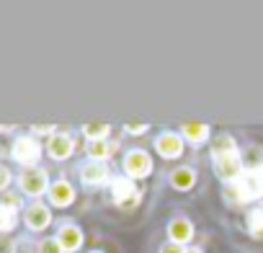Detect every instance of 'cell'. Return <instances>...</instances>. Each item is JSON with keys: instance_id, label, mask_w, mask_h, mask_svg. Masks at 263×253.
Segmentation results:
<instances>
[{"instance_id": "cell-15", "label": "cell", "mask_w": 263, "mask_h": 253, "mask_svg": "<svg viewBox=\"0 0 263 253\" xmlns=\"http://www.w3.org/2000/svg\"><path fill=\"white\" fill-rule=\"evenodd\" d=\"M16 176H18V171H16V168L6 160V155H3V158H0V196L16 189Z\"/></svg>"}, {"instance_id": "cell-10", "label": "cell", "mask_w": 263, "mask_h": 253, "mask_svg": "<svg viewBox=\"0 0 263 253\" xmlns=\"http://www.w3.org/2000/svg\"><path fill=\"white\" fill-rule=\"evenodd\" d=\"M80 181H83V186H90V189L111 184V181H108V168H106V163L85 160V163L80 166Z\"/></svg>"}, {"instance_id": "cell-27", "label": "cell", "mask_w": 263, "mask_h": 253, "mask_svg": "<svg viewBox=\"0 0 263 253\" xmlns=\"http://www.w3.org/2000/svg\"><path fill=\"white\" fill-rule=\"evenodd\" d=\"M0 158H3V155H0Z\"/></svg>"}, {"instance_id": "cell-17", "label": "cell", "mask_w": 263, "mask_h": 253, "mask_svg": "<svg viewBox=\"0 0 263 253\" xmlns=\"http://www.w3.org/2000/svg\"><path fill=\"white\" fill-rule=\"evenodd\" d=\"M194 184H196V173L191 168H178L171 173V186L176 191H189V189H194Z\"/></svg>"}, {"instance_id": "cell-19", "label": "cell", "mask_w": 263, "mask_h": 253, "mask_svg": "<svg viewBox=\"0 0 263 253\" xmlns=\"http://www.w3.org/2000/svg\"><path fill=\"white\" fill-rule=\"evenodd\" d=\"M227 153H237L235 140L230 135H219L217 140H212V158L214 155H227Z\"/></svg>"}, {"instance_id": "cell-24", "label": "cell", "mask_w": 263, "mask_h": 253, "mask_svg": "<svg viewBox=\"0 0 263 253\" xmlns=\"http://www.w3.org/2000/svg\"><path fill=\"white\" fill-rule=\"evenodd\" d=\"M124 130H126L129 135H145V132H147V127H145V124H126Z\"/></svg>"}, {"instance_id": "cell-14", "label": "cell", "mask_w": 263, "mask_h": 253, "mask_svg": "<svg viewBox=\"0 0 263 253\" xmlns=\"http://www.w3.org/2000/svg\"><path fill=\"white\" fill-rule=\"evenodd\" d=\"M168 235H171L173 243L183 245V243H189V240L194 238V225H191L186 217H173L171 225H168Z\"/></svg>"}, {"instance_id": "cell-21", "label": "cell", "mask_w": 263, "mask_h": 253, "mask_svg": "<svg viewBox=\"0 0 263 253\" xmlns=\"http://www.w3.org/2000/svg\"><path fill=\"white\" fill-rule=\"evenodd\" d=\"M34 248H36V253H65V248L57 243L54 235H44V238H39V240L34 243Z\"/></svg>"}, {"instance_id": "cell-26", "label": "cell", "mask_w": 263, "mask_h": 253, "mask_svg": "<svg viewBox=\"0 0 263 253\" xmlns=\"http://www.w3.org/2000/svg\"><path fill=\"white\" fill-rule=\"evenodd\" d=\"M88 253H101V250H88Z\"/></svg>"}, {"instance_id": "cell-16", "label": "cell", "mask_w": 263, "mask_h": 253, "mask_svg": "<svg viewBox=\"0 0 263 253\" xmlns=\"http://www.w3.org/2000/svg\"><path fill=\"white\" fill-rule=\"evenodd\" d=\"M181 137L189 140L191 145H201L209 140V127L206 124H183L181 127Z\"/></svg>"}, {"instance_id": "cell-13", "label": "cell", "mask_w": 263, "mask_h": 253, "mask_svg": "<svg viewBox=\"0 0 263 253\" xmlns=\"http://www.w3.org/2000/svg\"><path fill=\"white\" fill-rule=\"evenodd\" d=\"M155 150L163 155V158H178L183 153V137L181 135H173V132H165L155 140Z\"/></svg>"}, {"instance_id": "cell-2", "label": "cell", "mask_w": 263, "mask_h": 253, "mask_svg": "<svg viewBox=\"0 0 263 253\" xmlns=\"http://www.w3.org/2000/svg\"><path fill=\"white\" fill-rule=\"evenodd\" d=\"M52 186V176L44 166L39 168H29V171H18L16 176V191L26 199V202H39L47 196Z\"/></svg>"}, {"instance_id": "cell-18", "label": "cell", "mask_w": 263, "mask_h": 253, "mask_svg": "<svg viewBox=\"0 0 263 253\" xmlns=\"http://www.w3.org/2000/svg\"><path fill=\"white\" fill-rule=\"evenodd\" d=\"M80 132H83V137H85L88 142H101V140L108 137L111 127H108V124H85Z\"/></svg>"}, {"instance_id": "cell-6", "label": "cell", "mask_w": 263, "mask_h": 253, "mask_svg": "<svg viewBox=\"0 0 263 253\" xmlns=\"http://www.w3.org/2000/svg\"><path fill=\"white\" fill-rule=\"evenodd\" d=\"M54 238L65 248V253H78L83 248V243H85V235H83L80 225H75V220H60V222H54Z\"/></svg>"}, {"instance_id": "cell-22", "label": "cell", "mask_w": 263, "mask_h": 253, "mask_svg": "<svg viewBox=\"0 0 263 253\" xmlns=\"http://www.w3.org/2000/svg\"><path fill=\"white\" fill-rule=\"evenodd\" d=\"M248 230L255 238H263V207L250 209V214H248Z\"/></svg>"}, {"instance_id": "cell-8", "label": "cell", "mask_w": 263, "mask_h": 253, "mask_svg": "<svg viewBox=\"0 0 263 253\" xmlns=\"http://www.w3.org/2000/svg\"><path fill=\"white\" fill-rule=\"evenodd\" d=\"M214 173L227 181V184H237L242 178V160L240 153H227V155H214Z\"/></svg>"}, {"instance_id": "cell-12", "label": "cell", "mask_w": 263, "mask_h": 253, "mask_svg": "<svg viewBox=\"0 0 263 253\" xmlns=\"http://www.w3.org/2000/svg\"><path fill=\"white\" fill-rule=\"evenodd\" d=\"M237 186L242 189L245 199H255V196H263V163L245 171L242 178L237 181Z\"/></svg>"}, {"instance_id": "cell-1", "label": "cell", "mask_w": 263, "mask_h": 253, "mask_svg": "<svg viewBox=\"0 0 263 253\" xmlns=\"http://www.w3.org/2000/svg\"><path fill=\"white\" fill-rule=\"evenodd\" d=\"M47 150H44V142L31 135V130H21V132H13L8 137V145H6V160L16 168V171H29V168H39L42 160H44Z\"/></svg>"}, {"instance_id": "cell-20", "label": "cell", "mask_w": 263, "mask_h": 253, "mask_svg": "<svg viewBox=\"0 0 263 253\" xmlns=\"http://www.w3.org/2000/svg\"><path fill=\"white\" fill-rule=\"evenodd\" d=\"M85 153H88V158H90V160H98V163H103V160L111 155V145H108L106 140H101V142H88Z\"/></svg>"}, {"instance_id": "cell-23", "label": "cell", "mask_w": 263, "mask_h": 253, "mask_svg": "<svg viewBox=\"0 0 263 253\" xmlns=\"http://www.w3.org/2000/svg\"><path fill=\"white\" fill-rule=\"evenodd\" d=\"M160 253H186V248L178 245V243H165V245L160 248Z\"/></svg>"}, {"instance_id": "cell-11", "label": "cell", "mask_w": 263, "mask_h": 253, "mask_svg": "<svg viewBox=\"0 0 263 253\" xmlns=\"http://www.w3.org/2000/svg\"><path fill=\"white\" fill-rule=\"evenodd\" d=\"M111 196H114V202L121 207V204H126V207H132L137 199H140V194H137V189H135V181H129V176H116L111 184Z\"/></svg>"}, {"instance_id": "cell-3", "label": "cell", "mask_w": 263, "mask_h": 253, "mask_svg": "<svg viewBox=\"0 0 263 253\" xmlns=\"http://www.w3.org/2000/svg\"><path fill=\"white\" fill-rule=\"evenodd\" d=\"M21 227L26 235H47L52 227H54V214H52V207L47 202H26L24 212H21Z\"/></svg>"}, {"instance_id": "cell-25", "label": "cell", "mask_w": 263, "mask_h": 253, "mask_svg": "<svg viewBox=\"0 0 263 253\" xmlns=\"http://www.w3.org/2000/svg\"><path fill=\"white\" fill-rule=\"evenodd\" d=\"M186 253H204L201 248H186Z\"/></svg>"}, {"instance_id": "cell-5", "label": "cell", "mask_w": 263, "mask_h": 253, "mask_svg": "<svg viewBox=\"0 0 263 253\" xmlns=\"http://www.w3.org/2000/svg\"><path fill=\"white\" fill-rule=\"evenodd\" d=\"M75 186L70 184V178L67 176H57V178H52V186H49V191H47V204L52 207V209H70L72 204H75Z\"/></svg>"}, {"instance_id": "cell-4", "label": "cell", "mask_w": 263, "mask_h": 253, "mask_svg": "<svg viewBox=\"0 0 263 253\" xmlns=\"http://www.w3.org/2000/svg\"><path fill=\"white\" fill-rule=\"evenodd\" d=\"M26 207V199L13 189L0 196V240L3 238H16L21 227V212Z\"/></svg>"}, {"instance_id": "cell-7", "label": "cell", "mask_w": 263, "mask_h": 253, "mask_svg": "<svg viewBox=\"0 0 263 253\" xmlns=\"http://www.w3.org/2000/svg\"><path fill=\"white\" fill-rule=\"evenodd\" d=\"M44 150L52 163H67L75 155V140H72V135L57 130L49 140H44Z\"/></svg>"}, {"instance_id": "cell-9", "label": "cell", "mask_w": 263, "mask_h": 253, "mask_svg": "<svg viewBox=\"0 0 263 253\" xmlns=\"http://www.w3.org/2000/svg\"><path fill=\"white\" fill-rule=\"evenodd\" d=\"M124 171L129 178H145L153 173V160L145 150H132L124 158Z\"/></svg>"}]
</instances>
